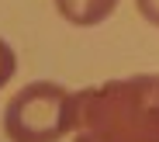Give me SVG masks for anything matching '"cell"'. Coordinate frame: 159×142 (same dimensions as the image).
I'll use <instances>...</instances> for the list:
<instances>
[{"label":"cell","instance_id":"4","mask_svg":"<svg viewBox=\"0 0 159 142\" xmlns=\"http://www.w3.org/2000/svg\"><path fill=\"white\" fill-rule=\"evenodd\" d=\"M14 69H17V55H14V49H11L4 38H0V87H7V83H11Z\"/></svg>","mask_w":159,"mask_h":142},{"label":"cell","instance_id":"1","mask_svg":"<svg viewBox=\"0 0 159 142\" xmlns=\"http://www.w3.org/2000/svg\"><path fill=\"white\" fill-rule=\"evenodd\" d=\"M73 142H159V73L80 90Z\"/></svg>","mask_w":159,"mask_h":142},{"label":"cell","instance_id":"2","mask_svg":"<svg viewBox=\"0 0 159 142\" xmlns=\"http://www.w3.org/2000/svg\"><path fill=\"white\" fill-rule=\"evenodd\" d=\"M76 94L59 83H28L4 107V135L11 142H59L73 132Z\"/></svg>","mask_w":159,"mask_h":142},{"label":"cell","instance_id":"3","mask_svg":"<svg viewBox=\"0 0 159 142\" xmlns=\"http://www.w3.org/2000/svg\"><path fill=\"white\" fill-rule=\"evenodd\" d=\"M114 7L118 0H56V11L76 28H93L100 21H107Z\"/></svg>","mask_w":159,"mask_h":142},{"label":"cell","instance_id":"5","mask_svg":"<svg viewBox=\"0 0 159 142\" xmlns=\"http://www.w3.org/2000/svg\"><path fill=\"white\" fill-rule=\"evenodd\" d=\"M135 4H139V14H142L149 24L159 28V0H135Z\"/></svg>","mask_w":159,"mask_h":142}]
</instances>
